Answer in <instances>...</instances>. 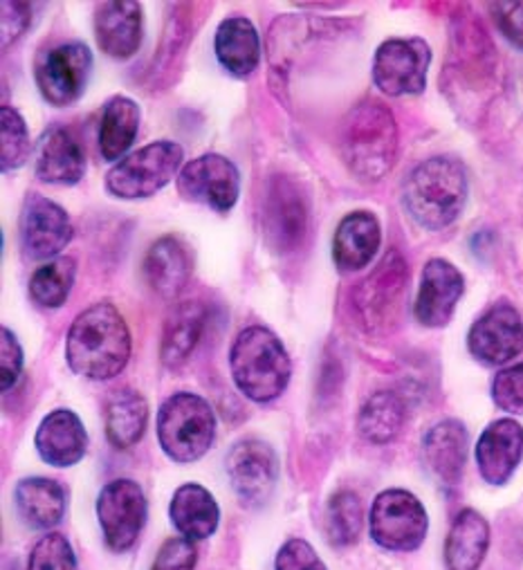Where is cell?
<instances>
[{"instance_id": "6da1fadb", "label": "cell", "mask_w": 523, "mask_h": 570, "mask_svg": "<svg viewBox=\"0 0 523 570\" xmlns=\"http://www.w3.org/2000/svg\"><path fill=\"white\" fill-rule=\"evenodd\" d=\"M130 357V333L119 311L95 304L70 326L66 340L68 366L88 380H110L124 371Z\"/></svg>"}, {"instance_id": "7a4b0ae2", "label": "cell", "mask_w": 523, "mask_h": 570, "mask_svg": "<svg viewBox=\"0 0 523 570\" xmlns=\"http://www.w3.org/2000/svg\"><path fill=\"white\" fill-rule=\"evenodd\" d=\"M339 154L357 180H382L398 158V124L394 112L371 99L351 108L339 130Z\"/></svg>"}, {"instance_id": "3957f363", "label": "cell", "mask_w": 523, "mask_h": 570, "mask_svg": "<svg viewBox=\"0 0 523 570\" xmlns=\"http://www.w3.org/2000/svg\"><path fill=\"white\" fill-rule=\"evenodd\" d=\"M467 196V169L461 160L447 156L421 163L403 189L407 214L430 232L450 227L463 214Z\"/></svg>"}, {"instance_id": "277c9868", "label": "cell", "mask_w": 523, "mask_h": 570, "mask_svg": "<svg viewBox=\"0 0 523 570\" xmlns=\"http://www.w3.org/2000/svg\"><path fill=\"white\" fill-rule=\"evenodd\" d=\"M229 368L236 386L254 402L277 400L290 382L293 364L282 340L264 328L243 331L229 353Z\"/></svg>"}, {"instance_id": "5b68a950", "label": "cell", "mask_w": 523, "mask_h": 570, "mask_svg": "<svg viewBox=\"0 0 523 570\" xmlns=\"http://www.w3.org/2000/svg\"><path fill=\"white\" fill-rule=\"evenodd\" d=\"M216 439V415L209 402L196 393L171 395L158 413V441L176 463L203 459Z\"/></svg>"}, {"instance_id": "8992f818", "label": "cell", "mask_w": 523, "mask_h": 570, "mask_svg": "<svg viewBox=\"0 0 523 570\" xmlns=\"http://www.w3.org/2000/svg\"><path fill=\"white\" fill-rule=\"evenodd\" d=\"M185 151L176 141L162 139L119 160L106 176V189L121 200L151 198L178 178Z\"/></svg>"}, {"instance_id": "52a82bcc", "label": "cell", "mask_w": 523, "mask_h": 570, "mask_svg": "<svg viewBox=\"0 0 523 570\" xmlns=\"http://www.w3.org/2000/svg\"><path fill=\"white\" fill-rule=\"evenodd\" d=\"M371 537L394 552L418 550L427 537L430 519L425 505L407 490H384L371 505Z\"/></svg>"}, {"instance_id": "ba28073f", "label": "cell", "mask_w": 523, "mask_h": 570, "mask_svg": "<svg viewBox=\"0 0 523 570\" xmlns=\"http://www.w3.org/2000/svg\"><path fill=\"white\" fill-rule=\"evenodd\" d=\"M308 196L302 185L290 176H273L264 194V236L266 243L279 252H295L308 232Z\"/></svg>"}, {"instance_id": "9c48e42d", "label": "cell", "mask_w": 523, "mask_h": 570, "mask_svg": "<svg viewBox=\"0 0 523 570\" xmlns=\"http://www.w3.org/2000/svg\"><path fill=\"white\" fill-rule=\"evenodd\" d=\"M432 66V48L427 41L388 39L373 59V81L388 97L421 95L427 86V72Z\"/></svg>"}, {"instance_id": "30bf717a", "label": "cell", "mask_w": 523, "mask_h": 570, "mask_svg": "<svg viewBox=\"0 0 523 570\" xmlns=\"http://www.w3.org/2000/svg\"><path fill=\"white\" fill-rule=\"evenodd\" d=\"M149 505L142 488L130 479L110 481L97 499V517L106 537V543L115 552L134 548L145 523Z\"/></svg>"}, {"instance_id": "8fae6325", "label": "cell", "mask_w": 523, "mask_h": 570, "mask_svg": "<svg viewBox=\"0 0 523 570\" xmlns=\"http://www.w3.org/2000/svg\"><path fill=\"white\" fill-rule=\"evenodd\" d=\"M176 185L185 200L205 205L218 214H227L238 203L240 174L225 156L207 154L187 163L180 169Z\"/></svg>"}, {"instance_id": "7c38bea8", "label": "cell", "mask_w": 523, "mask_h": 570, "mask_svg": "<svg viewBox=\"0 0 523 570\" xmlns=\"http://www.w3.org/2000/svg\"><path fill=\"white\" fill-rule=\"evenodd\" d=\"M227 476L243 505H264L279 481L277 452L264 441H240L227 454Z\"/></svg>"}, {"instance_id": "4fadbf2b", "label": "cell", "mask_w": 523, "mask_h": 570, "mask_svg": "<svg viewBox=\"0 0 523 570\" xmlns=\"http://www.w3.org/2000/svg\"><path fill=\"white\" fill-rule=\"evenodd\" d=\"M92 72V52L83 43H66L46 52L34 70L43 99L57 108L72 106L86 90Z\"/></svg>"}, {"instance_id": "5bb4252c", "label": "cell", "mask_w": 523, "mask_h": 570, "mask_svg": "<svg viewBox=\"0 0 523 570\" xmlns=\"http://www.w3.org/2000/svg\"><path fill=\"white\" fill-rule=\"evenodd\" d=\"M467 348L485 366H501L519 357L523 351V320L519 311L505 302L494 304L472 324Z\"/></svg>"}, {"instance_id": "9a60e30c", "label": "cell", "mask_w": 523, "mask_h": 570, "mask_svg": "<svg viewBox=\"0 0 523 570\" xmlns=\"http://www.w3.org/2000/svg\"><path fill=\"white\" fill-rule=\"evenodd\" d=\"M409 269L398 249H391L379 265L359 283L355 295L357 311L368 326H382L394 320L407 288Z\"/></svg>"}, {"instance_id": "2e32d148", "label": "cell", "mask_w": 523, "mask_h": 570, "mask_svg": "<svg viewBox=\"0 0 523 570\" xmlns=\"http://www.w3.org/2000/svg\"><path fill=\"white\" fill-rule=\"evenodd\" d=\"M72 240V223L61 205L30 196L21 214V245L30 261H55Z\"/></svg>"}, {"instance_id": "e0dca14e", "label": "cell", "mask_w": 523, "mask_h": 570, "mask_svg": "<svg viewBox=\"0 0 523 570\" xmlns=\"http://www.w3.org/2000/svg\"><path fill=\"white\" fill-rule=\"evenodd\" d=\"M463 293L465 278L461 269L445 258H432L421 276V288L414 306L416 320L427 328L447 326Z\"/></svg>"}, {"instance_id": "ac0fdd59", "label": "cell", "mask_w": 523, "mask_h": 570, "mask_svg": "<svg viewBox=\"0 0 523 570\" xmlns=\"http://www.w3.org/2000/svg\"><path fill=\"white\" fill-rule=\"evenodd\" d=\"M523 459V426L512 417L494 420L476 443V465L485 483L505 485Z\"/></svg>"}, {"instance_id": "d6986e66", "label": "cell", "mask_w": 523, "mask_h": 570, "mask_svg": "<svg viewBox=\"0 0 523 570\" xmlns=\"http://www.w3.org/2000/svg\"><path fill=\"white\" fill-rule=\"evenodd\" d=\"M95 39L103 55L130 59L142 43V6L134 0H110L95 12Z\"/></svg>"}, {"instance_id": "ffe728a7", "label": "cell", "mask_w": 523, "mask_h": 570, "mask_svg": "<svg viewBox=\"0 0 523 570\" xmlns=\"http://www.w3.org/2000/svg\"><path fill=\"white\" fill-rule=\"evenodd\" d=\"M34 445L48 465L72 468L86 456L88 434L75 411L57 409L39 424Z\"/></svg>"}, {"instance_id": "44dd1931", "label": "cell", "mask_w": 523, "mask_h": 570, "mask_svg": "<svg viewBox=\"0 0 523 570\" xmlns=\"http://www.w3.org/2000/svg\"><path fill=\"white\" fill-rule=\"evenodd\" d=\"M470 436L458 420H443L434 424L423 439V456L432 474L443 485H458L467 465Z\"/></svg>"}, {"instance_id": "7402d4cb", "label": "cell", "mask_w": 523, "mask_h": 570, "mask_svg": "<svg viewBox=\"0 0 523 570\" xmlns=\"http://www.w3.org/2000/svg\"><path fill=\"white\" fill-rule=\"evenodd\" d=\"M86 174V156L79 141L61 126L48 128L37 147V178L46 185L72 187Z\"/></svg>"}, {"instance_id": "603a6c76", "label": "cell", "mask_w": 523, "mask_h": 570, "mask_svg": "<svg viewBox=\"0 0 523 570\" xmlns=\"http://www.w3.org/2000/svg\"><path fill=\"white\" fill-rule=\"evenodd\" d=\"M382 243L379 220L371 212H351L337 225L333 238V261L344 274L359 272L366 267Z\"/></svg>"}, {"instance_id": "cb8c5ba5", "label": "cell", "mask_w": 523, "mask_h": 570, "mask_svg": "<svg viewBox=\"0 0 523 570\" xmlns=\"http://www.w3.org/2000/svg\"><path fill=\"white\" fill-rule=\"evenodd\" d=\"M145 276L151 291L165 299L178 297L191 276V256L176 236L156 240L145 258Z\"/></svg>"}, {"instance_id": "d4e9b609", "label": "cell", "mask_w": 523, "mask_h": 570, "mask_svg": "<svg viewBox=\"0 0 523 570\" xmlns=\"http://www.w3.org/2000/svg\"><path fill=\"white\" fill-rule=\"evenodd\" d=\"M214 50L218 63L234 77H249L260 61L258 32L243 17H229L218 26Z\"/></svg>"}, {"instance_id": "484cf974", "label": "cell", "mask_w": 523, "mask_h": 570, "mask_svg": "<svg viewBox=\"0 0 523 570\" xmlns=\"http://www.w3.org/2000/svg\"><path fill=\"white\" fill-rule=\"evenodd\" d=\"M169 512L176 530L189 541H200L211 537L220 519L216 499L211 497L209 490H205L198 483H187L178 488Z\"/></svg>"}, {"instance_id": "4316f807", "label": "cell", "mask_w": 523, "mask_h": 570, "mask_svg": "<svg viewBox=\"0 0 523 570\" xmlns=\"http://www.w3.org/2000/svg\"><path fill=\"white\" fill-rule=\"evenodd\" d=\"M142 121L140 106L124 95L112 97L99 121V154L103 160H124L126 151L134 147Z\"/></svg>"}, {"instance_id": "83f0119b", "label": "cell", "mask_w": 523, "mask_h": 570, "mask_svg": "<svg viewBox=\"0 0 523 570\" xmlns=\"http://www.w3.org/2000/svg\"><path fill=\"white\" fill-rule=\"evenodd\" d=\"M490 548V523L476 510H463L445 541L447 570H478Z\"/></svg>"}, {"instance_id": "f1b7e54d", "label": "cell", "mask_w": 523, "mask_h": 570, "mask_svg": "<svg viewBox=\"0 0 523 570\" xmlns=\"http://www.w3.org/2000/svg\"><path fill=\"white\" fill-rule=\"evenodd\" d=\"M149 422V404L142 393L121 389L106 404V434L117 450H128L142 441Z\"/></svg>"}, {"instance_id": "f546056e", "label": "cell", "mask_w": 523, "mask_h": 570, "mask_svg": "<svg viewBox=\"0 0 523 570\" xmlns=\"http://www.w3.org/2000/svg\"><path fill=\"white\" fill-rule=\"evenodd\" d=\"M14 503L21 519L37 530L55 528L66 514L63 488L43 476L23 479L14 490Z\"/></svg>"}, {"instance_id": "4dcf8cb0", "label": "cell", "mask_w": 523, "mask_h": 570, "mask_svg": "<svg viewBox=\"0 0 523 570\" xmlns=\"http://www.w3.org/2000/svg\"><path fill=\"white\" fill-rule=\"evenodd\" d=\"M407 422V404L394 391L373 393L357 415L359 434L373 445L396 441Z\"/></svg>"}, {"instance_id": "1f68e13d", "label": "cell", "mask_w": 523, "mask_h": 570, "mask_svg": "<svg viewBox=\"0 0 523 570\" xmlns=\"http://www.w3.org/2000/svg\"><path fill=\"white\" fill-rule=\"evenodd\" d=\"M205 320H207V311L198 302H185L171 313L165 326L162 351H160L165 366L178 368L191 357L194 348L203 337Z\"/></svg>"}, {"instance_id": "d6a6232c", "label": "cell", "mask_w": 523, "mask_h": 570, "mask_svg": "<svg viewBox=\"0 0 523 570\" xmlns=\"http://www.w3.org/2000/svg\"><path fill=\"white\" fill-rule=\"evenodd\" d=\"M77 263L70 256H59L41 265L30 278V297L37 306L55 311L61 308L72 291Z\"/></svg>"}, {"instance_id": "836d02e7", "label": "cell", "mask_w": 523, "mask_h": 570, "mask_svg": "<svg viewBox=\"0 0 523 570\" xmlns=\"http://www.w3.org/2000/svg\"><path fill=\"white\" fill-rule=\"evenodd\" d=\"M364 525V512H362V501L355 492L342 490L337 492L326 508V537L333 546L346 548L353 546Z\"/></svg>"}, {"instance_id": "e575fe53", "label": "cell", "mask_w": 523, "mask_h": 570, "mask_svg": "<svg viewBox=\"0 0 523 570\" xmlns=\"http://www.w3.org/2000/svg\"><path fill=\"white\" fill-rule=\"evenodd\" d=\"M32 156V141L28 124L12 106L0 108V169L3 174L17 171L28 165Z\"/></svg>"}, {"instance_id": "d590c367", "label": "cell", "mask_w": 523, "mask_h": 570, "mask_svg": "<svg viewBox=\"0 0 523 570\" xmlns=\"http://www.w3.org/2000/svg\"><path fill=\"white\" fill-rule=\"evenodd\" d=\"M28 570H77V559L68 539L59 532L46 534L32 550Z\"/></svg>"}, {"instance_id": "8d00e7d4", "label": "cell", "mask_w": 523, "mask_h": 570, "mask_svg": "<svg viewBox=\"0 0 523 570\" xmlns=\"http://www.w3.org/2000/svg\"><path fill=\"white\" fill-rule=\"evenodd\" d=\"M492 400L499 409L523 415V362L496 373L492 382Z\"/></svg>"}, {"instance_id": "74e56055", "label": "cell", "mask_w": 523, "mask_h": 570, "mask_svg": "<svg viewBox=\"0 0 523 570\" xmlns=\"http://www.w3.org/2000/svg\"><path fill=\"white\" fill-rule=\"evenodd\" d=\"M194 541L185 537H174L162 543L151 570H194L196 566Z\"/></svg>"}, {"instance_id": "f35d334b", "label": "cell", "mask_w": 523, "mask_h": 570, "mask_svg": "<svg viewBox=\"0 0 523 570\" xmlns=\"http://www.w3.org/2000/svg\"><path fill=\"white\" fill-rule=\"evenodd\" d=\"M0 337V386L10 391L23 371V348L10 328H3Z\"/></svg>"}, {"instance_id": "ab89813d", "label": "cell", "mask_w": 523, "mask_h": 570, "mask_svg": "<svg viewBox=\"0 0 523 570\" xmlns=\"http://www.w3.org/2000/svg\"><path fill=\"white\" fill-rule=\"evenodd\" d=\"M277 570H326V566L308 541L290 539L277 554Z\"/></svg>"}, {"instance_id": "60d3db41", "label": "cell", "mask_w": 523, "mask_h": 570, "mask_svg": "<svg viewBox=\"0 0 523 570\" xmlns=\"http://www.w3.org/2000/svg\"><path fill=\"white\" fill-rule=\"evenodd\" d=\"M490 10L501 35L523 50V0L519 3H492Z\"/></svg>"}, {"instance_id": "b9f144b4", "label": "cell", "mask_w": 523, "mask_h": 570, "mask_svg": "<svg viewBox=\"0 0 523 570\" xmlns=\"http://www.w3.org/2000/svg\"><path fill=\"white\" fill-rule=\"evenodd\" d=\"M28 3H12V0H6L3 3V48L8 50L12 41L21 39V35L28 30L32 14H30Z\"/></svg>"}]
</instances>
